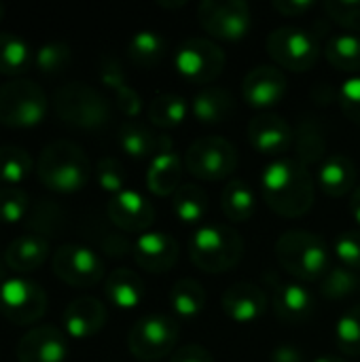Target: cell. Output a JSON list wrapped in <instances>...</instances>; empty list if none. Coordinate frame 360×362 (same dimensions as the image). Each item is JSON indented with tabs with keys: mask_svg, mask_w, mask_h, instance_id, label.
I'll use <instances>...</instances> for the list:
<instances>
[{
	"mask_svg": "<svg viewBox=\"0 0 360 362\" xmlns=\"http://www.w3.org/2000/svg\"><path fill=\"white\" fill-rule=\"evenodd\" d=\"M261 193L269 210L284 218L306 216L316 197L310 168L297 157H280L267 163L261 174Z\"/></svg>",
	"mask_w": 360,
	"mask_h": 362,
	"instance_id": "cell-1",
	"label": "cell"
},
{
	"mask_svg": "<svg viewBox=\"0 0 360 362\" xmlns=\"http://www.w3.org/2000/svg\"><path fill=\"white\" fill-rule=\"evenodd\" d=\"M34 172L45 189L53 193H76L89 182L91 163L79 144L55 140L40 151Z\"/></svg>",
	"mask_w": 360,
	"mask_h": 362,
	"instance_id": "cell-2",
	"label": "cell"
},
{
	"mask_svg": "<svg viewBox=\"0 0 360 362\" xmlns=\"http://www.w3.org/2000/svg\"><path fill=\"white\" fill-rule=\"evenodd\" d=\"M276 259L280 267L299 282H318L331 269L327 242L312 231L291 229L276 242Z\"/></svg>",
	"mask_w": 360,
	"mask_h": 362,
	"instance_id": "cell-3",
	"label": "cell"
},
{
	"mask_svg": "<svg viewBox=\"0 0 360 362\" xmlns=\"http://www.w3.org/2000/svg\"><path fill=\"white\" fill-rule=\"evenodd\" d=\"M189 257L193 265L206 274H225L242 261L244 240L229 225H202L189 242Z\"/></svg>",
	"mask_w": 360,
	"mask_h": 362,
	"instance_id": "cell-4",
	"label": "cell"
},
{
	"mask_svg": "<svg viewBox=\"0 0 360 362\" xmlns=\"http://www.w3.org/2000/svg\"><path fill=\"white\" fill-rule=\"evenodd\" d=\"M53 108L66 125L81 129H98L110 119L108 100L83 81L62 85L53 95Z\"/></svg>",
	"mask_w": 360,
	"mask_h": 362,
	"instance_id": "cell-5",
	"label": "cell"
},
{
	"mask_svg": "<svg viewBox=\"0 0 360 362\" xmlns=\"http://www.w3.org/2000/svg\"><path fill=\"white\" fill-rule=\"evenodd\" d=\"M45 89L30 78H11L0 85V123L6 127H34L47 117Z\"/></svg>",
	"mask_w": 360,
	"mask_h": 362,
	"instance_id": "cell-6",
	"label": "cell"
},
{
	"mask_svg": "<svg viewBox=\"0 0 360 362\" xmlns=\"http://www.w3.org/2000/svg\"><path fill=\"white\" fill-rule=\"evenodd\" d=\"M240 163L238 148L223 136L197 138L185 153V170L204 182L229 178Z\"/></svg>",
	"mask_w": 360,
	"mask_h": 362,
	"instance_id": "cell-7",
	"label": "cell"
},
{
	"mask_svg": "<svg viewBox=\"0 0 360 362\" xmlns=\"http://www.w3.org/2000/svg\"><path fill=\"white\" fill-rule=\"evenodd\" d=\"M180 325L168 314H149L134 322L127 333V350L134 358L155 362L172 354L178 344Z\"/></svg>",
	"mask_w": 360,
	"mask_h": 362,
	"instance_id": "cell-8",
	"label": "cell"
},
{
	"mask_svg": "<svg viewBox=\"0 0 360 362\" xmlns=\"http://www.w3.org/2000/svg\"><path fill=\"white\" fill-rule=\"evenodd\" d=\"M265 49L269 57L291 72H308L312 70L320 59V42L316 36L303 28L295 25H282L267 34Z\"/></svg>",
	"mask_w": 360,
	"mask_h": 362,
	"instance_id": "cell-9",
	"label": "cell"
},
{
	"mask_svg": "<svg viewBox=\"0 0 360 362\" xmlns=\"http://www.w3.org/2000/svg\"><path fill=\"white\" fill-rule=\"evenodd\" d=\"M225 51L212 38L193 36L178 45L174 51V68L180 76L197 85L214 83L225 70Z\"/></svg>",
	"mask_w": 360,
	"mask_h": 362,
	"instance_id": "cell-10",
	"label": "cell"
},
{
	"mask_svg": "<svg viewBox=\"0 0 360 362\" xmlns=\"http://www.w3.org/2000/svg\"><path fill=\"white\" fill-rule=\"evenodd\" d=\"M202 30L216 40H242L252 28V13L244 0H202L197 6Z\"/></svg>",
	"mask_w": 360,
	"mask_h": 362,
	"instance_id": "cell-11",
	"label": "cell"
},
{
	"mask_svg": "<svg viewBox=\"0 0 360 362\" xmlns=\"http://www.w3.org/2000/svg\"><path fill=\"white\" fill-rule=\"evenodd\" d=\"M47 312V293L25 276L6 278L0 288V314L15 327H32Z\"/></svg>",
	"mask_w": 360,
	"mask_h": 362,
	"instance_id": "cell-12",
	"label": "cell"
},
{
	"mask_svg": "<svg viewBox=\"0 0 360 362\" xmlns=\"http://www.w3.org/2000/svg\"><path fill=\"white\" fill-rule=\"evenodd\" d=\"M53 274L72 288L95 286L104 278L102 259L83 244H64L51 257Z\"/></svg>",
	"mask_w": 360,
	"mask_h": 362,
	"instance_id": "cell-13",
	"label": "cell"
},
{
	"mask_svg": "<svg viewBox=\"0 0 360 362\" xmlns=\"http://www.w3.org/2000/svg\"><path fill=\"white\" fill-rule=\"evenodd\" d=\"M289 89V81L284 72L272 64L255 66L242 81V98L250 108L267 112L278 106Z\"/></svg>",
	"mask_w": 360,
	"mask_h": 362,
	"instance_id": "cell-14",
	"label": "cell"
},
{
	"mask_svg": "<svg viewBox=\"0 0 360 362\" xmlns=\"http://www.w3.org/2000/svg\"><path fill=\"white\" fill-rule=\"evenodd\" d=\"M248 142L250 146L267 157L280 159L295 142V129L291 123L276 112H259L248 121Z\"/></svg>",
	"mask_w": 360,
	"mask_h": 362,
	"instance_id": "cell-15",
	"label": "cell"
},
{
	"mask_svg": "<svg viewBox=\"0 0 360 362\" xmlns=\"http://www.w3.org/2000/svg\"><path fill=\"white\" fill-rule=\"evenodd\" d=\"M66 333L53 325H38L28 329L17 344V362H66Z\"/></svg>",
	"mask_w": 360,
	"mask_h": 362,
	"instance_id": "cell-16",
	"label": "cell"
},
{
	"mask_svg": "<svg viewBox=\"0 0 360 362\" xmlns=\"http://www.w3.org/2000/svg\"><path fill=\"white\" fill-rule=\"evenodd\" d=\"M106 214L117 229L125 233H140V235L146 233L155 221L153 204L134 189H125L119 195L110 197L106 206Z\"/></svg>",
	"mask_w": 360,
	"mask_h": 362,
	"instance_id": "cell-17",
	"label": "cell"
},
{
	"mask_svg": "<svg viewBox=\"0 0 360 362\" xmlns=\"http://www.w3.org/2000/svg\"><path fill=\"white\" fill-rule=\"evenodd\" d=\"M132 255L142 272L166 274L178 263L180 248L172 235L163 231H146L134 242Z\"/></svg>",
	"mask_w": 360,
	"mask_h": 362,
	"instance_id": "cell-18",
	"label": "cell"
},
{
	"mask_svg": "<svg viewBox=\"0 0 360 362\" xmlns=\"http://www.w3.org/2000/svg\"><path fill=\"white\" fill-rule=\"evenodd\" d=\"M221 308L229 320L252 325L267 312V295L255 282H236L223 293Z\"/></svg>",
	"mask_w": 360,
	"mask_h": 362,
	"instance_id": "cell-19",
	"label": "cell"
},
{
	"mask_svg": "<svg viewBox=\"0 0 360 362\" xmlns=\"http://www.w3.org/2000/svg\"><path fill=\"white\" fill-rule=\"evenodd\" d=\"M106 305L95 299V297H79L74 301H70L62 314V327L66 337L72 339H89L93 335H98L104 325H106Z\"/></svg>",
	"mask_w": 360,
	"mask_h": 362,
	"instance_id": "cell-20",
	"label": "cell"
},
{
	"mask_svg": "<svg viewBox=\"0 0 360 362\" xmlns=\"http://www.w3.org/2000/svg\"><path fill=\"white\" fill-rule=\"evenodd\" d=\"M274 293V312L286 325H303L312 318L316 303L314 295L301 282H282L272 284Z\"/></svg>",
	"mask_w": 360,
	"mask_h": 362,
	"instance_id": "cell-21",
	"label": "cell"
},
{
	"mask_svg": "<svg viewBox=\"0 0 360 362\" xmlns=\"http://www.w3.org/2000/svg\"><path fill=\"white\" fill-rule=\"evenodd\" d=\"M119 146L132 159H153L163 151H174V142L166 134H157L140 121H125L119 127Z\"/></svg>",
	"mask_w": 360,
	"mask_h": 362,
	"instance_id": "cell-22",
	"label": "cell"
},
{
	"mask_svg": "<svg viewBox=\"0 0 360 362\" xmlns=\"http://www.w3.org/2000/svg\"><path fill=\"white\" fill-rule=\"evenodd\" d=\"M318 187L329 197L352 195L359 187V170L348 155H329L318 168Z\"/></svg>",
	"mask_w": 360,
	"mask_h": 362,
	"instance_id": "cell-23",
	"label": "cell"
},
{
	"mask_svg": "<svg viewBox=\"0 0 360 362\" xmlns=\"http://www.w3.org/2000/svg\"><path fill=\"white\" fill-rule=\"evenodd\" d=\"M49 242L40 233H25L15 238L4 248V263L8 269H13L17 276H25L30 272H36L47 259H49Z\"/></svg>",
	"mask_w": 360,
	"mask_h": 362,
	"instance_id": "cell-24",
	"label": "cell"
},
{
	"mask_svg": "<svg viewBox=\"0 0 360 362\" xmlns=\"http://www.w3.org/2000/svg\"><path fill=\"white\" fill-rule=\"evenodd\" d=\"M185 161L176 151H163L155 155L146 170V187L157 197H170L182 185Z\"/></svg>",
	"mask_w": 360,
	"mask_h": 362,
	"instance_id": "cell-25",
	"label": "cell"
},
{
	"mask_svg": "<svg viewBox=\"0 0 360 362\" xmlns=\"http://www.w3.org/2000/svg\"><path fill=\"white\" fill-rule=\"evenodd\" d=\"M233 110H236V98L225 87L208 85L199 89L191 100V112L204 125L225 123L231 119Z\"/></svg>",
	"mask_w": 360,
	"mask_h": 362,
	"instance_id": "cell-26",
	"label": "cell"
},
{
	"mask_svg": "<svg viewBox=\"0 0 360 362\" xmlns=\"http://www.w3.org/2000/svg\"><path fill=\"white\" fill-rule=\"evenodd\" d=\"M104 295L110 305L119 310H134L142 303L144 282L136 272L127 267H117L104 280Z\"/></svg>",
	"mask_w": 360,
	"mask_h": 362,
	"instance_id": "cell-27",
	"label": "cell"
},
{
	"mask_svg": "<svg viewBox=\"0 0 360 362\" xmlns=\"http://www.w3.org/2000/svg\"><path fill=\"white\" fill-rule=\"evenodd\" d=\"M295 153L297 159L303 165H314V163H323L329 155H327V134L325 127L314 119V117H306L301 119L299 127L295 129Z\"/></svg>",
	"mask_w": 360,
	"mask_h": 362,
	"instance_id": "cell-28",
	"label": "cell"
},
{
	"mask_svg": "<svg viewBox=\"0 0 360 362\" xmlns=\"http://www.w3.org/2000/svg\"><path fill=\"white\" fill-rule=\"evenodd\" d=\"M221 210L231 223L250 221L257 210V197H255L252 187L240 178L229 180L221 193Z\"/></svg>",
	"mask_w": 360,
	"mask_h": 362,
	"instance_id": "cell-29",
	"label": "cell"
},
{
	"mask_svg": "<svg viewBox=\"0 0 360 362\" xmlns=\"http://www.w3.org/2000/svg\"><path fill=\"white\" fill-rule=\"evenodd\" d=\"M172 210L182 225H199L208 214V193L197 182H182L172 195Z\"/></svg>",
	"mask_w": 360,
	"mask_h": 362,
	"instance_id": "cell-30",
	"label": "cell"
},
{
	"mask_svg": "<svg viewBox=\"0 0 360 362\" xmlns=\"http://www.w3.org/2000/svg\"><path fill=\"white\" fill-rule=\"evenodd\" d=\"M191 104L178 95V93H170V91H161L157 95H153V100L146 106V117L153 125L161 127V129H170L180 125L187 115H189Z\"/></svg>",
	"mask_w": 360,
	"mask_h": 362,
	"instance_id": "cell-31",
	"label": "cell"
},
{
	"mask_svg": "<svg viewBox=\"0 0 360 362\" xmlns=\"http://www.w3.org/2000/svg\"><path fill=\"white\" fill-rule=\"evenodd\" d=\"M208 303L206 288L193 278H180L170 291V305L178 318H197Z\"/></svg>",
	"mask_w": 360,
	"mask_h": 362,
	"instance_id": "cell-32",
	"label": "cell"
},
{
	"mask_svg": "<svg viewBox=\"0 0 360 362\" xmlns=\"http://www.w3.org/2000/svg\"><path fill=\"white\" fill-rule=\"evenodd\" d=\"M32 64V49L28 40L13 32H0V74L21 78Z\"/></svg>",
	"mask_w": 360,
	"mask_h": 362,
	"instance_id": "cell-33",
	"label": "cell"
},
{
	"mask_svg": "<svg viewBox=\"0 0 360 362\" xmlns=\"http://www.w3.org/2000/svg\"><path fill=\"white\" fill-rule=\"evenodd\" d=\"M166 38L155 30H140L127 42V55L138 68H153L166 57Z\"/></svg>",
	"mask_w": 360,
	"mask_h": 362,
	"instance_id": "cell-34",
	"label": "cell"
},
{
	"mask_svg": "<svg viewBox=\"0 0 360 362\" xmlns=\"http://www.w3.org/2000/svg\"><path fill=\"white\" fill-rule=\"evenodd\" d=\"M325 57L342 72H360V36L356 34H333L325 45Z\"/></svg>",
	"mask_w": 360,
	"mask_h": 362,
	"instance_id": "cell-35",
	"label": "cell"
},
{
	"mask_svg": "<svg viewBox=\"0 0 360 362\" xmlns=\"http://www.w3.org/2000/svg\"><path fill=\"white\" fill-rule=\"evenodd\" d=\"M34 168L36 163L25 148L15 144L0 146V187H19Z\"/></svg>",
	"mask_w": 360,
	"mask_h": 362,
	"instance_id": "cell-36",
	"label": "cell"
},
{
	"mask_svg": "<svg viewBox=\"0 0 360 362\" xmlns=\"http://www.w3.org/2000/svg\"><path fill=\"white\" fill-rule=\"evenodd\" d=\"M360 288V272L350 267L337 265L327 272V276L320 280V295L329 301H339L346 297H352Z\"/></svg>",
	"mask_w": 360,
	"mask_h": 362,
	"instance_id": "cell-37",
	"label": "cell"
},
{
	"mask_svg": "<svg viewBox=\"0 0 360 362\" xmlns=\"http://www.w3.org/2000/svg\"><path fill=\"white\" fill-rule=\"evenodd\" d=\"M70 62H72V49L68 42H62V40L40 45L36 55H34L36 70L47 74V76H55V74L66 72Z\"/></svg>",
	"mask_w": 360,
	"mask_h": 362,
	"instance_id": "cell-38",
	"label": "cell"
},
{
	"mask_svg": "<svg viewBox=\"0 0 360 362\" xmlns=\"http://www.w3.org/2000/svg\"><path fill=\"white\" fill-rule=\"evenodd\" d=\"M335 339L346 356H360V303L348 308L335 325Z\"/></svg>",
	"mask_w": 360,
	"mask_h": 362,
	"instance_id": "cell-39",
	"label": "cell"
},
{
	"mask_svg": "<svg viewBox=\"0 0 360 362\" xmlns=\"http://www.w3.org/2000/svg\"><path fill=\"white\" fill-rule=\"evenodd\" d=\"M30 214V195L21 187H0V223L15 225Z\"/></svg>",
	"mask_w": 360,
	"mask_h": 362,
	"instance_id": "cell-40",
	"label": "cell"
},
{
	"mask_svg": "<svg viewBox=\"0 0 360 362\" xmlns=\"http://www.w3.org/2000/svg\"><path fill=\"white\" fill-rule=\"evenodd\" d=\"M95 178L102 191L110 193L112 197L125 191V168L115 157H100L95 163Z\"/></svg>",
	"mask_w": 360,
	"mask_h": 362,
	"instance_id": "cell-41",
	"label": "cell"
},
{
	"mask_svg": "<svg viewBox=\"0 0 360 362\" xmlns=\"http://www.w3.org/2000/svg\"><path fill=\"white\" fill-rule=\"evenodd\" d=\"M323 8L342 28L360 32V0H327Z\"/></svg>",
	"mask_w": 360,
	"mask_h": 362,
	"instance_id": "cell-42",
	"label": "cell"
},
{
	"mask_svg": "<svg viewBox=\"0 0 360 362\" xmlns=\"http://www.w3.org/2000/svg\"><path fill=\"white\" fill-rule=\"evenodd\" d=\"M335 257L344 267L360 272V231H344L335 238Z\"/></svg>",
	"mask_w": 360,
	"mask_h": 362,
	"instance_id": "cell-43",
	"label": "cell"
},
{
	"mask_svg": "<svg viewBox=\"0 0 360 362\" xmlns=\"http://www.w3.org/2000/svg\"><path fill=\"white\" fill-rule=\"evenodd\" d=\"M339 108L352 123L360 125V74L350 76L339 89Z\"/></svg>",
	"mask_w": 360,
	"mask_h": 362,
	"instance_id": "cell-44",
	"label": "cell"
},
{
	"mask_svg": "<svg viewBox=\"0 0 360 362\" xmlns=\"http://www.w3.org/2000/svg\"><path fill=\"white\" fill-rule=\"evenodd\" d=\"M115 104L117 108L132 121L142 112V95L127 83L125 87L115 91Z\"/></svg>",
	"mask_w": 360,
	"mask_h": 362,
	"instance_id": "cell-45",
	"label": "cell"
},
{
	"mask_svg": "<svg viewBox=\"0 0 360 362\" xmlns=\"http://www.w3.org/2000/svg\"><path fill=\"white\" fill-rule=\"evenodd\" d=\"M100 81L104 87H108L112 93L121 87L127 85V78H125V72L121 68V64L115 59V57H104L102 64H100Z\"/></svg>",
	"mask_w": 360,
	"mask_h": 362,
	"instance_id": "cell-46",
	"label": "cell"
},
{
	"mask_svg": "<svg viewBox=\"0 0 360 362\" xmlns=\"http://www.w3.org/2000/svg\"><path fill=\"white\" fill-rule=\"evenodd\" d=\"M170 362H214V358L206 348H202L197 344H189V346L174 350V354L170 356Z\"/></svg>",
	"mask_w": 360,
	"mask_h": 362,
	"instance_id": "cell-47",
	"label": "cell"
},
{
	"mask_svg": "<svg viewBox=\"0 0 360 362\" xmlns=\"http://www.w3.org/2000/svg\"><path fill=\"white\" fill-rule=\"evenodd\" d=\"M314 6H316L314 0H274L272 2V8L284 17H299V15L312 11Z\"/></svg>",
	"mask_w": 360,
	"mask_h": 362,
	"instance_id": "cell-48",
	"label": "cell"
},
{
	"mask_svg": "<svg viewBox=\"0 0 360 362\" xmlns=\"http://www.w3.org/2000/svg\"><path fill=\"white\" fill-rule=\"evenodd\" d=\"M269 361L272 362H306V358H303V352H301L299 348L284 344V346H278V348H274V350H272Z\"/></svg>",
	"mask_w": 360,
	"mask_h": 362,
	"instance_id": "cell-49",
	"label": "cell"
},
{
	"mask_svg": "<svg viewBox=\"0 0 360 362\" xmlns=\"http://www.w3.org/2000/svg\"><path fill=\"white\" fill-rule=\"evenodd\" d=\"M350 212H352L354 221L360 225V185L354 189V193L350 195Z\"/></svg>",
	"mask_w": 360,
	"mask_h": 362,
	"instance_id": "cell-50",
	"label": "cell"
},
{
	"mask_svg": "<svg viewBox=\"0 0 360 362\" xmlns=\"http://www.w3.org/2000/svg\"><path fill=\"white\" fill-rule=\"evenodd\" d=\"M312 362H348V361H346V358H342V356H335V354H323V356L314 358Z\"/></svg>",
	"mask_w": 360,
	"mask_h": 362,
	"instance_id": "cell-51",
	"label": "cell"
},
{
	"mask_svg": "<svg viewBox=\"0 0 360 362\" xmlns=\"http://www.w3.org/2000/svg\"><path fill=\"white\" fill-rule=\"evenodd\" d=\"M4 267H6V263H4V259H0V288H2V284H4Z\"/></svg>",
	"mask_w": 360,
	"mask_h": 362,
	"instance_id": "cell-52",
	"label": "cell"
},
{
	"mask_svg": "<svg viewBox=\"0 0 360 362\" xmlns=\"http://www.w3.org/2000/svg\"><path fill=\"white\" fill-rule=\"evenodd\" d=\"M159 4H161V6H172V8H176V6H185L187 2L180 0V2H172V4H170V2H159Z\"/></svg>",
	"mask_w": 360,
	"mask_h": 362,
	"instance_id": "cell-53",
	"label": "cell"
},
{
	"mask_svg": "<svg viewBox=\"0 0 360 362\" xmlns=\"http://www.w3.org/2000/svg\"><path fill=\"white\" fill-rule=\"evenodd\" d=\"M2 17H4V6H2V2H0V21H2Z\"/></svg>",
	"mask_w": 360,
	"mask_h": 362,
	"instance_id": "cell-54",
	"label": "cell"
}]
</instances>
